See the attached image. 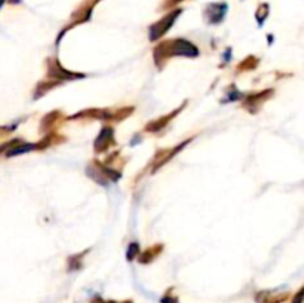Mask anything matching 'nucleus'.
<instances>
[{"instance_id": "obj_4", "label": "nucleus", "mask_w": 304, "mask_h": 303, "mask_svg": "<svg viewBox=\"0 0 304 303\" xmlns=\"http://www.w3.org/2000/svg\"><path fill=\"white\" fill-rule=\"evenodd\" d=\"M48 78L51 81H58V82H64V81H75V79H82L85 78L83 73H75V72H69L67 69H64L60 61L57 58H49L48 60Z\"/></svg>"}, {"instance_id": "obj_9", "label": "nucleus", "mask_w": 304, "mask_h": 303, "mask_svg": "<svg viewBox=\"0 0 304 303\" xmlns=\"http://www.w3.org/2000/svg\"><path fill=\"white\" fill-rule=\"evenodd\" d=\"M186 105V102L184 104H181L177 110H174V111H171L169 114H166V116H160L159 119H156V120H153V122H150V123H147L146 125V131L147 132H159V131H162L181 110H183V107Z\"/></svg>"}, {"instance_id": "obj_5", "label": "nucleus", "mask_w": 304, "mask_h": 303, "mask_svg": "<svg viewBox=\"0 0 304 303\" xmlns=\"http://www.w3.org/2000/svg\"><path fill=\"white\" fill-rule=\"evenodd\" d=\"M227 9H228V6L226 1L208 3L203 9V18L208 24H212V25L221 24L226 18Z\"/></svg>"}, {"instance_id": "obj_3", "label": "nucleus", "mask_w": 304, "mask_h": 303, "mask_svg": "<svg viewBox=\"0 0 304 303\" xmlns=\"http://www.w3.org/2000/svg\"><path fill=\"white\" fill-rule=\"evenodd\" d=\"M183 13L181 7H175L172 10H169L165 16H162L159 21H156L154 24H152L149 27V39L152 42H156L159 39H162L174 25V22L177 21V18Z\"/></svg>"}, {"instance_id": "obj_6", "label": "nucleus", "mask_w": 304, "mask_h": 303, "mask_svg": "<svg viewBox=\"0 0 304 303\" xmlns=\"http://www.w3.org/2000/svg\"><path fill=\"white\" fill-rule=\"evenodd\" d=\"M192 141V138H189V140H184L181 144H178L177 147H172V149H165V150H159V153L154 156V161L152 162V173H156L160 167H163L166 162H169L175 155H178L180 153V150H183L189 143Z\"/></svg>"}, {"instance_id": "obj_10", "label": "nucleus", "mask_w": 304, "mask_h": 303, "mask_svg": "<svg viewBox=\"0 0 304 303\" xmlns=\"http://www.w3.org/2000/svg\"><path fill=\"white\" fill-rule=\"evenodd\" d=\"M63 119H64V114L60 110H54V111L48 113L40 122V132L49 134V131H52L55 126H58Z\"/></svg>"}, {"instance_id": "obj_2", "label": "nucleus", "mask_w": 304, "mask_h": 303, "mask_svg": "<svg viewBox=\"0 0 304 303\" xmlns=\"http://www.w3.org/2000/svg\"><path fill=\"white\" fill-rule=\"evenodd\" d=\"M101 0H83L76 9H75V12L72 13V18H70V22L66 25V28L64 30H61V33H60V37H58V40H57V43H60V40H61V37L66 34V31L67 30H72L73 27H76V25H79V24H83V22H88L89 19H91V16H92V10H94V7L100 3Z\"/></svg>"}, {"instance_id": "obj_20", "label": "nucleus", "mask_w": 304, "mask_h": 303, "mask_svg": "<svg viewBox=\"0 0 304 303\" xmlns=\"http://www.w3.org/2000/svg\"><path fill=\"white\" fill-rule=\"evenodd\" d=\"M95 303H114V302H105V301H101V299H97Z\"/></svg>"}, {"instance_id": "obj_15", "label": "nucleus", "mask_w": 304, "mask_h": 303, "mask_svg": "<svg viewBox=\"0 0 304 303\" xmlns=\"http://www.w3.org/2000/svg\"><path fill=\"white\" fill-rule=\"evenodd\" d=\"M88 251H89V250L83 251L82 254H76V256L70 257V259H69V268H70L72 271H77V269H80V268H82V260H83V256H85Z\"/></svg>"}, {"instance_id": "obj_12", "label": "nucleus", "mask_w": 304, "mask_h": 303, "mask_svg": "<svg viewBox=\"0 0 304 303\" xmlns=\"http://www.w3.org/2000/svg\"><path fill=\"white\" fill-rule=\"evenodd\" d=\"M58 85H61V82H58V81H42V82H39V85L36 87V91H34V96H33V99L34 100H37V99H40L42 96H45V94H48L52 88H55V87H58Z\"/></svg>"}, {"instance_id": "obj_18", "label": "nucleus", "mask_w": 304, "mask_h": 303, "mask_svg": "<svg viewBox=\"0 0 304 303\" xmlns=\"http://www.w3.org/2000/svg\"><path fill=\"white\" fill-rule=\"evenodd\" d=\"M15 129V126H0V137H4L7 134H10Z\"/></svg>"}, {"instance_id": "obj_11", "label": "nucleus", "mask_w": 304, "mask_h": 303, "mask_svg": "<svg viewBox=\"0 0 304 303\" xmlns=\"http://www.w3.org/2000/svg\"><path fill=\"white\" fill-rule=\"evenodd\" d=\"M163 251V245L162 244H156L153 247H149L147 250H144L143 253L138 254V262L143 263V265H147V263H152L160 253Z\"/></svg>"}, {"instance_id": "obj_1", "label": "nucleus", "mask_w": 304, "mask_h": 303, "mask_svg": "<svg viewBox=\"0 0 304 303\" xmlns=\"http://www.w3.org/2000/svg\"><path fill=\"white\" fill-rule=\"evenodd\" d=\"M172 57H189L196 58L199 57V49L186 39H169L154 46L153 49V60L157 69H163L166 61Z\"/></svg>"}, {"instance_id": "obj_14", "label": "nucleus", "mask_w": 304, "mask_h": 303, "mask_svg": "<svg viewBox=\"0 0 304 303\" xmlns=\"http://www.w3.org/2000/svg\"><path fill=\"white\" fill-rule=\"evenodd\" d=\"M269 13H270V4H269V3H261V4L257 7V10H255V19H257V22H258L260 27L264 24V21L267 19Z\"/></svg>"}, {"instance_id": "obj_16", "label": "nucleus", "mask_w": 304, "mask_h": 303, "mask_svg": "<svg viewBox=\"0 0 304 303\" xmlns=\"http://www.w3.org/2000/svg\"><path fill=\"white\" fill-rule=\"evenodd\" d=\"M138 254H140V245H138L137 242L129 244L128 253H126V259H128V260H134V259L138 257Z\"/></svg>"}, {"instance_id": "obj_19", "label": "nucleus", "mask_w": 304, "mask_h": 303, "mask_svg": "<svg viewBox=\"0 0 304 303\" xmlns=\"http://www.w3.org/2000/svg\"><path fill=\"white\" fill-rule=\"evenodd\" d=\"M7 1H9L10 4H18V3H19L21 0H7Z\"/></svg>"}, {"instance_id": "obj_17", "label": "nucleus", "mask_w": 304, "mask_h": 303, "mask_svg": "<svg viewBox=\"0 0 304 303\" xmlns=\"http://www.w3.org/2000/svg\"><path fill=\"white\" fill-rule=\"evenodd\" d=\"M181 1H184V0H163L162 4L159 6V10H172Z\"/></svg>"}, {"instance_id": "obj_13", "label": "nucleus", "mask_w": 304, "mask_h": 303, "mask_svg": "<svg viewBox=\"0 0 304 303\" xmlns=\"http://www.w3.org/2000/svg\"><path fill=\"white\" fill-rule=\"evenodd\" d=\"M258 64H260V60L254 55H249L237 64V73H242L245 70H254Z\"/></svg>"}, {"instance_id": "obj_21", "label": "nucleus", "mask_w": 304, "mask_h": 303, "mask_svg": "<svg viewBox=\"0 0 304 303\" xmlns=\"http://www.w3.org/2000/svg\"><path fill=\"white\" fill-rule=\"evenodd\" d=\"M4 1H6V0H0V7L3 6V3H4Z\"/></svg>"}, {"instance_id": "obj_7", "label": "nucleus", "mask_w": 304, "mask_h": 303, "mask_svg": "<svg viewBox=\"0 0 304 303\" xmlns=\"http://www.w3.org/2000/svg\"><path fill=\"white\" fill-rule=\"evenodd\" d=\"M272 96H273V90H266V91H261V93L248 94L245 97V100H243L242 107L245 110H248L249 113H257L260 110V107L263 105V102H266Z\"/></svg>"}, {"instance_id": "obj_8", "label": "nucleus", "mask_w": 304, "mask_h": 303, "mask_svg": "<svg viewBox=\"0 0 304 303\" xmlns=\"http://www.w3.org/2000/svg\"><path fill=\"white\" fill-rule=\"evenodd\" d=\"M116 141H114V128L110 126V125H105L102 126L98 137L95 138L94 141V149L97 153H104L107 152L111 146H114Z\"/></svg>"}]
</instances>
